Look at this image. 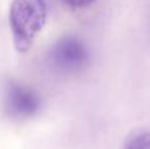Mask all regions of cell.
Here are the masks:
<instances>
[{"mask_svg": "<svg viewBox=\"0 0 150 149\" xmlns=\"http://www.w3.org/2000/svg\"><path fill=\"white\" fill-rule=\"evenodd\" d=\"M45 0H13L9 9V25L13 44L18 53L32 48L36 37L46 23Z\"/></svg>", "mask_w": 150, "mask_h": 149, "instance_id": "1", "label": "cell"}, {"mask_svg": "<svg viewBox=\"0 0 150 149\" xmlns=\"http://www.w3.org/2000/svg\"><path fill=\"white\" fill-rule=\"evenodd\" d=\"M90 61V50L87 45L75 36L59 38L50 50V62L61 71H78Z\"/></svg>", "mask_w": 150, "mask_h": 149, "instance_id": "2", "label": "cell"}, {"mask_svg": "<svg viewBox=\"0 0 150 149\" xmlns=\"http://www.w3.org/2000/svg\"><path fill=\"white\" fill-rule=\"evenodd\" d=\"M5 107L13 118L28 119L38 112L41 100L33 89L18 82H9L5 90Z\"/></svg>", "mask_w": 150, "mask_h": 149, "instance_id": "3", "label": "cell"}, {"mask_svg": "<svg viewBox=\"0 0 150 149\" xmlns=\"http://www.w3.org/2000/svg\"><path fill=\"white\" fill-rule=\"evenodd\" d=\"M124 149H150V132H138L130 136Z\"/></svg>", "mask_w": 150, "mask_h": 149, "instance_id": "4", "label": "cell"}, {"mask_svg": "<svg viewBox=\"0 0 150 149\" xmlns=\"http://www.w3.org/2000/svg\"><path fill=\"white\" fill-rule=\"evenodd\" d=\"M95 1L96 0H62L63 4L70 8H86Z\"/></svg>", "mask_w": 150, "mask_h": 149, "instance_id": "5", "label": "cell"}]
</instances>
